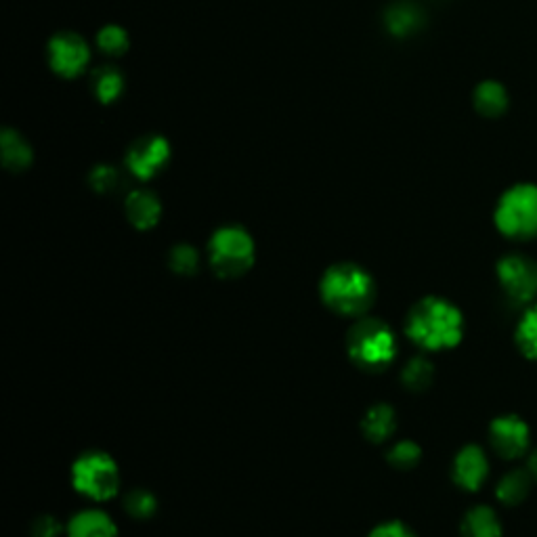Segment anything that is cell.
I'll return each mask as SVG.
<instances>
[{"mask_svg": "<svg viewBox=\"0 0 537 537\" xmlns=\"http://www.w3.org/2000/svg\"><path fill=\"white\" fill-rule=\"evenodd\" d=\"M70 537H116V525L105 512L84 510L78 512L68 525Z\"/></svg>", "mask_w": 537, "mask_h": 537, "instance_id": "19", "label": "cell"}, {"mask_svg": "<svg viewBox=\"0 0 537 537\" xmlns=\"http://www.w3.org/2000/svg\"><path fill=\"white\" fill-rule=\"evenodd\" d=\"M59 531H61V527L53 517H40V519H36V523L32 527L34 537H57Z\"/></svg>", "mask_w": 537, "mask_h": 537, "instance_id": "29", "label": "cell"}, {"mask_svg": "<svg viewBox=\"0 0 537 537\" xmlns=\"http://www.w3.org/2000/svg\"><path fill=\"white\" fill-rule=\"evenodd\" d=\"M95 47L107 57H122L131 49V36L118 24H105L95 34Z\"/></svg>", "mask_w": 537, "mask_h": 537, "instance_id": "22", "label": "cell"}, {"mask_svg": "<svg viewBox=\"0 0 537 537\" xmlns=\"http://www.w3.org/2000/svg\"><path fill=\"white\" fill-rule=\"evenodd\" d=\"M405 332L426 351H449L464 338V315L451 300L426 296L407 315Z\"/></svg>", "mask_w": 537, "mask_h": 537, "instance_id": "1", "label": "cell"}, {"mask_svg": "<svg viewBox=\"0 0 537 537\" xmlns=\"http://www.w3.org/2000/svg\"><path fill=\"white\" fill-rule=\"evenodd\" d=\"M525 468L531 475L533 483L537 485V447H531V451L525 456Z\"/></svg>", "mask_w": 537, "mask_h": 537, "instance_id": "30", "label": "cell"}, {"mask_svg": "<svg viewBox=\"0 0 537 537\" xmlns=\"http://www.w3.org/2000/svg\"><path fill=\"white\" fill-rule=\"evenodd\" d=\"M93 49L89 40L74 30L55 32L47 42V63L55 76L76 80L91 68Z\"/></svg>", "mask_w": 537, "mask_h": 537, "instance_id": "7", "label": "cell"}, {"mask_svg": "<svg viewBox=\"0 0 537 537\" xmlns=\"http://www.w3.org/2000/svg\"><path fill=\"white\" fill-rule=\"evenodd\" d=\"M89 89L101 105H112L120 101L126 91L124 72L118 66H112V63L97 66L89 72Z\"/></svg>", "mask_w": 537, "mask_h": 537, "instance_id": "15", "label": "cell"}, {"mask_svg": "<svg viewBox=\"0 0 537 537\" xmlns=\"http://www.w3.org/2000/svg\"><path fill=\"white\" fill-rule=\"evenodd\" d=\"M472 105H475L477 114L483 118H502L510 107L508 89L498 80H483L472 91Z\"/></svg>", "mask_w": 537, "mask_h": 537, "instance_id": "16", "label": "cell"}, {"mask_svg": "<svg viewBox=\"0 0 537 537\" xmlns=\"http://www.w3.org/2000/svg\"><path fill=\"white\" fill-rule=\"evenodd\" d=\"M0 156L9 173H24L34 162V147L17 128L5 126L0 131Z\"/></svg>", "mask_w": 537, "mask_h": 537, "instance_id": "14", "label": "cell"}, {"mask_svg": "<svg viewBox=\"0 0 537 537\" xmlns=\"http://www.w3.org/2000/svg\"><path fill=\"white\" fill-rule=\"evenodd\" d=\"M173 158V145L160 133H147L128 145L124 168L139 181H152L162 175Z\"/></svg>", "mask_w": 537, "mask_h": 537, "instance_id": "9", "label": "cell"}, {"mask_svg": "<svg viewBox=\"0 0 537 537\" xmlns=\"http://www.w3.org/2000/svg\"><path fill=\"white\" fill-rule=\"evenodd\" d=\"M498 284L512 305L527 307L537 300V259L525 252H506L496 265Z\"/></svg>", "mask_w": 537, "mask_h": 537, "instance_id": "6", "label": "cell"}, {"mask_svg": "<svg viewBox=\"0 0 537 537\" xmlns=\"http://www.w3.org/2000/svg\"><path fill=\"white\" fill-rule=\"evenodd\" d=\"M420 458H422V451L414 441H401L389 451V462L395 468H403V470L414 468L420 462Z\"/></svg>", "mask_w": 537, "mask_h": 537, "instance_id": "26", "label": "cell"}, {"mask_svg": "<svg viewBox=\"0 0 537 537\" xmlns=\"http://www.w3.org/2000/svg\"><path fill=\"white\" fill-rule=\"evenodd\" d=\"M208 259L212 269L223 277L242 275L254 263L252 235L240 225L217 229L208 242Z\"/></svg>", "mask_w": 537, "mask_h": 537, "instance_id": "5", "label": "cell"}, {"mask_svg": "<svg viewBox=\"0 0 537 537\" xmlns=\"http://www.w3.org/2000/svg\"><path fill=\"white\" fill-rule=\"evenodd\" d=\"M493 225L510 242L537 240V183L510 185L493 208Z\"/></svg>", "mask_w": 537, "mask_h": 537, "instance_id": "3", "label": "cell"}, {"mask_svg": "<svg viewBox=\"0 0 537 537\" xmlns=\"http://www.w3.org/2000/svg\"><path fill=\"white\" fill-rule=\"evenodd\" d=\"M321 298L342 315H361L374 300V282L370 273L355 263H340L321 277Z\"/></svg>", "mask_w": 537, "mask_h": 537, "instance_id": "2", "label": "cell"}, {"mask_svg": "<svg viewBox=\"0 0 537 537\" xmlns=\"http://www.w3.org/2000/svg\"><path fill=\"white\" fill-rule=\"evenodd\" d=\"M72 483L82 496L110 500L118 491V466L103 451H89L74 462Z\"/></svg>", "mask_w": 537, "mask_h": 537, "instance_id": "8", "label": "cell"}, {"mask_svg": "<svg viewBox=\"0 0 537 537\" xmlns=\"http://www.w3.org/2000/svg\"><path fill=\"white\" fill-rule=\"evenodd\" d=\"M351 359L365 370L378 372L397 357V338L380 319H361L347 338Z\"/></svg>", "mask_w": 537, "mask_h": 537, "instance_id": "4", "label": "cell"}, {"mask_svg": "<svg viewBox=\"0 0 537 537\" xmlns=\"http://www.w3.org/2000/svg\"><path fill=\"white\" fill-rule=\"evenodd\" d=\"M124 212L128 223L141 231H147L158 225L162 217V204L154 191L135 189L124 200Z\"/></svg>", "mask_w": 537, "mask_h": 537, "instance_id": "13", "label": "cell"}, {"mask_svg": "<svg viewBox=\"0 0 537 537\" xmlns=\"http://www.w3.org/2000/svg\"><path fill=\"white\" fill-rule=\"evenodd\" d=\"M460 537H504L502 519L487 504L472 506L460 523Z\"/></svg>", "mask_w": 537, "mask_h": 537, "instance_id": "17", "label": "cell"}, {"mask_svg": "<svg viewBox=\"0 0 537 537\" xmlns=\"http://www.w3.org/2000/svg\"><path fill=\"white\" fill-rule=\"evenodd\" d=\"M514 345L525 359L537 361V300L523 307L514 326Z\"/></svg>", "mask_w": 537, "mask_h": 537, "instance_id": "20", "label": "cell"}, {"mask_svg": "<svg viewBox=\"0 0 537 537\" xmlns=\"http://www.w3.org/2000/svg\"><path fill=\"white\" fill-rule=\"evenodd\" d=\"M489 472L491 464L487 451L477 443L464 445L454 458V466H451L454 483L464 491H479L487 483Z\"/></svg>", "mask_w": 537, "mask_h": 537, "instance_id": "11", "label": "cell"}, {"mask_svg": "<svg viewBox=\"0 0 537 537\" xmlns=\"http://www.w3.org/2000/svg\"><path fill=\"white\" fill-rule=\"evenodd\" d=\"M433 378H435V365L424 357H414L403 368V382L410 391L428 389V386L433 384Z\"/></svg>", "mask_w": 537, "mask_h": 537, "instance_id": "23", "label": "cell"}, {"mask_svg": "<svg viewBox=\"0 0 537 537\" xmlns=\"http://www.w3.org/2000/svg\"><path fill=\"white\" fill-rule=\"evenodd\" d=\"M384 30L393 38H412L420 34L426 26V13L424 9L414 3V0H395L384 11Z\"/></svg>", "mask_w": 537, "mask_h": 537, "instance_id": "12", "label": "cell"}, {"mask_svg": "<svg viewBox=\"0 0 537 537\" xmlns=\"http://www.w3.org/2000/svg\"><path fill=\"white\" fill-rule=\"evenodd\" d=\"M493 454L506 462L525 460L531 451V426L519 414H504L493 418L487 431Z\"/></svg>", "mask_w": 537, "mask_h": 537, "instance_id": "10", "label": "cell"}, {"mask_svg": "<svg viewBox=\"0 0 537 537\" xmlns=\"http://www.w3.org/2000/svg\"><path fill=\"white\" fill-rule=\"evenodd\" d=\"M395 424H397V418H395L393 407L376 405L363 418V433L370 441L380 443L393 435Z\"/></svg>", "mask_w": 537, "mask_h": 537, "instance_id": "21", "label": "cell"}, {"mask_svg": "<svg viewBox=\"0 0 537 537\" xmlns=\"http://www.w3.org/2000/svg\"><path fill=\"white\" fill-rule=\"evenodd\" d=\"M370 537H416L412 533V529H407L403 523L399 521H391V523H384L380 527H376Z\"/></svg>", "mask_w": 537, "mask_h": 537, "instance_id": "28", "label": "cell"}, {"mask_svg": "<svg viewBox=\"0 0 537 537\" xmlns=\"http://www.w3.org/2000/svg\"><path fill=\"white\" fill-rule=\"evenodd\" d=\"M198 252L193 246L189 244H179L175 246L173 250H170V256H168V263L170 267H173L177 273H193L198 269Z\"/></svg>", "mask_w": 537, "mask_h": 537, "instance_id": "27", "label": "cell"}, {"mask_svg": "<svg viewBox=\"0 0 537 537\" xmlns=\"http://www.w3.org/2000/svg\"><path fill=\"white\" fill-rule=\"evenodd\" d=\"M124 508L135 519H149L156 512V498L149 491H131L124 500Z\"/></svg>", "mask_w": 537, "mask_h": 537, "instance_id": "25", "label": "cell"}, {"mask_svg": "<svg viewBox=\"0 0 537 537\" xmlns=\"http://www.w3.org/2000/svg\"><path fill=\"white\" fill-rule=\"evenodd\" d=\"M120 183V170L112 164H97L89 173V185L97 193H114L116 189H120Z\"/></svg>", "mask_w": 537, "mask_h": 537, "instance_id": "24", "label": "cell"}, {"mask_svg": "<svg viewBox=\"0 0 537 537\" xmlns=\"http://www.w3.org/2000/svg\"><path fill=\"white\" fill-rule=\"evenodd\" d=\"M533 485L535 483L525 466L510 468L508 472H504L496 485V498L506 508L521 506L531 496Z\"/></svg>", "mask_w": 537, "mask_h": 537, "instance_id": "18", "label": "cell"}]
</instances>
